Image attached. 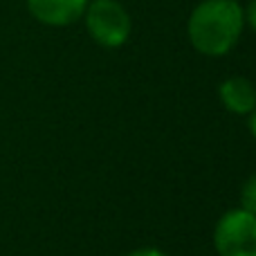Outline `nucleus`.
<instances>
[{
	"mask_svg": "<svg viewBox=\"0 0 256 256\" xmlns=\"http://www.w3.org/2000/svg\"><path fill=\"white\" fill-rule=\"evenodd\" d=\"M245 30V14L238 0H202L186 20L191 48L209 58L227 56Z\"/></svg>",
	"mask_w": 256,
	"mask_h": 256,
	"instance_id": "nucleus-1",
	"label": "nucleus"
},
{
	"mask_svg": "<svg viewBox=\"0 0 256 256\" xmlns=\"http://www.w3.org/2000/svg\"><path fill=\"white\" fill-rule=\"evenodd\" d=\"M81 20L99 48L117 50L130 38L132 18L120 0H90Z\"/></svg>",
	"mask_w": 256,
	"mask_h": 256,
	"instance_id": "nucleus-2",
	"label": "nucleus"
},
{
	"mask_svg": "<svg viewBox=\"0 0 256 256\" xmlns=\"http://www.w3.org/2000/svg\"><path fill=\"white\" fill-rule=\"evenodd\" d=\"M218 256H256V214L236 207L225 212L214 227Z\"/></svg>",
	"mask_w": 256,
	"mask_h": 256,
	"instance_id": "nucleus-3",
	"label": "nucleus"
},
{
	"mask_svg": "<svg viewBox=\"0 0 256 256\" xmlns=\"http://www.w3.org/2000/svg\"><path fill=\"white\" fill-rule=\"evenodd\" d=\"M90 0H25L36 22L48 27H68L84 18Z\"/></svg>",
	"mask_w": 256,
	"mask_h": 256,
	"instance_id": "nucleus-4",
	"label": "nucleus"
},
{
	"mask_svg": "<svg viewBox=\"0 0 256 256\" xmlns=\"http://www.w3.org/2000/svg\"><path fill=\"white\" fill-rule=\"evenodd\" d=\"M218 99L232 115L248 117L256 108V86L248 76H230L218 86Z\"/></svg>",
	"mask_w": 256,
	"mask_h": 256,
	"instance_id": "nucleus-5",
	"label": "nucleus"
},
{
	"mask_svg": "<svg viewBox=\"0 0 256 256\" xmlns=\"http://www.w3.org/2000/svg\"><path fill=\"white\" fill-rule=\"evenodd\" d=\"M240 207L256 214V173H252L240 186Z\"/></svg>",
	"mask_w": 256,
	"mask_h": 256,
	"instance_id": "nucleus-6",
	"label": "nucleus"
},
{
	"mask_svg": "<svg viewBox=\"0 0 256 256\" xmlns=\"http://www.w3.org/2000/svg\"><path fill=\"white\" fill-rule=\"evenodd\" d=\"M243 14H245V25L256 34V0H250L248 7H243Z\"/></svg>",
	"mask_w": 256,
	"mask_h": 256,
	"instance_id": "nucleus-7",
	"label": "nucleus"
},
{
	"mask_svg": "<svg viewBox=\"0 0 256 256\" xmlns=\"http://www.w3.org/2000/svg\"><path fill=\"white\" fill-rule=\"evenodd\" d=\"M124 256H166V254L158 248H137V250H132V252H128Z\"/></svg>",
	"mask_w": 256,
	"mask_h": 256,
	"instance_id": "nucleus-8",
	"label": "nucleus"
},
{
	"mask_svg": "<svg viewBox=\"0 0 256 256\" xmlns=\"http://www.w3.org/2000/svg\"><path fill=\"white\" fill-rule=\"evenodd\" d=\"M248 117H250V132H252V137L256 140V108H254L252 112H250Z\"/></svg>",
	"mask_w": 256,
	"mask_h": 256,
	"instance_id": "nucleus-9",
	"label": "nucleus"
}]
</instances>
